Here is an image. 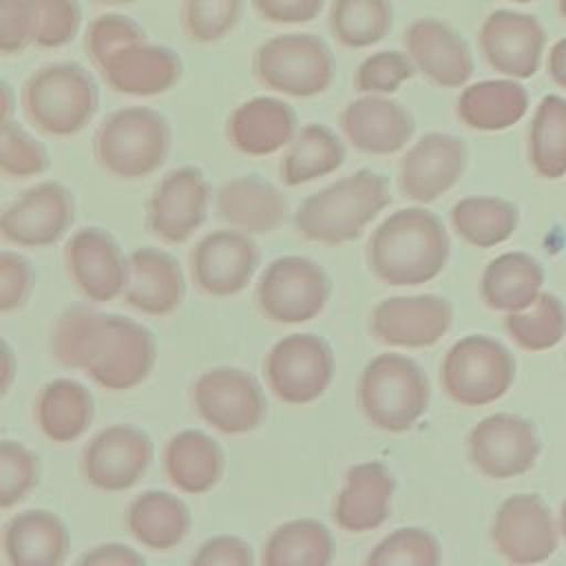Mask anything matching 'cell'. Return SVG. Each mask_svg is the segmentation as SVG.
I'll return each instance as SVG.
<instances>
[{
    "instance_id": "obj_34",
    "label": "cell",
    "mask_w": 566,
    "mask_h": 566,
    "mask_svg": "<svg viewBox=\"0 0 566 566\" xmlns=\"http://www.w3.org/2000/svg\"><path fill=\"white\" fill-rule=\"evenodd\" d=\"M528 108V93L515 80H482L462 88L455 102L458 119L482 133L517 124Z\"/></svg>"
},
{
    "instance_id": "obj_32",
    "label": "cell",
    "mask_w": 566,
    "mask_h": 566,
    "mask_svg": "<svg viewBox=\"0 0 566 566\" xmlns=\"http://www.w3.org/2000/svg\"><path fill=\"white\" fill-rule=\"evenodd\" d=\"M33 418L46 440L73 442L88 431L95 418L93 394L73 378H53L38 391Z\"/></svg>"
},
{
    "instance_id": "obj_6",
    "label": "cell",
    "mask_w": 566,
    "mask_h": 566,
    "mask_svg": "<svg viewBox=\"0 0 566 566\" xmlns=\"http://www.w3.org/2000/svg\"><path fill=\"white\" fill-rule=\"evenodd\" d=\"M254 80L290 97L325 93L334 80L329 46L314 33H283L265 40L252 55Z\"/></svg>"
},
{
    "instance_id": "obj_26",
    "label": "cell",
    "mask_w": 566,
    "mask_h": 566,
    "mask_svg": "<svg viewBox=\"0 0 566 566\" xmlns=\"http://www.w3.org/2000/svg\"><path fill=\"white\" fill-rule=\"evenodd\" d=\"M186 279L179 261L159 248H137L128 254L124 301L146 316H168L184 303Z\"/></svg>"
},
{
    "instance_id": "obj_46",
    "label": "cell",
    "mask_w": 566,
    "mask_h": 566,
    "mask_svg": "<svg viewBox=\"0 0 566 566\" xmlns=\"http://www.w3.org/2000/svg\"><path fill=\"white\" fill-rule=\"evenodd\" d=\"M49 168V153L18 122L4 119L0 128V170L7 177H33Z\"/></svg>"
},
{
    "instance_id": "obj_13",
    "label": "cell",
    "mask_w": 566,
    "mask_h": 566,
    "mask_svg": "<svg viewBox=\"0 0 566 566\" xmlns=\"http://www.w3.org/2000/svg\"><path fill=\"white\" fill-rule=\"evenodd\" d=\"M210 186L195 166L166 172L146 203V228L164 243H184L208 217Z\"/></svg>"
},
{
    "instance_id": "obj_59",
    "label": "cell",
    "mask_w": 566,
    "mask_h": 566,
    "mask_svg": "<svg viewBox=\"0 0 566 566\" xmlns=\"http://www.w3.org/2000/svg\"><path fill=\"white\" fill-rule=\"evenodd\" d=\"M557 11H559V15L566 20V0H559V2H557Z\"/></svg>"
},
{
    "instance_id": "obj_8",
    "label": "cell",
    "mask_w": 566,
    "mask_h": 566,
    "mask_svg": "<svg viewBox=\"0 0 566 566\" xmlns=\"http://www.w3.org/2000/svg\"><path fill=\"white\" fill-rule=\"evenodd\" d=\"M515 378L511 352L491 336L471 334L455 340L440 367L447 396L462 407H482L500 400Z\"/></svg>"
},
{
    "instance_id": "obj_14",
    "label": "cell",
    "mask_w": 566,
    "mask_h": 566,
    "mask_svg": "<svg viewBox=\"0 0 566 566\" xmlns=\"http://www.w3.org/2000/svg\"><path fill=\"white\" fill-rule=\"evenodd\" d=\"M261 263L256 241L243 230H214L190 252V276L208 296H234L248 287Z\"/></svg>"
},
{
    "instance_id": "obj_10",
    "label": "cell",
    "mask_w": 566,
    "mask_h": 566,
    "mask_svg": "<svg viewBox=\"0 0 566 566\" xmlns=\"http://www.w3.org/2000/svg\"><path fill=\"white\" fill-rule=\"evenodd\" d=\"M263 374L281 402L310 405L332 385L334 352L318 334H287L268 349Z\"/></svg>"
},
{
    "instance_id": "obj_42",
    "label": "cell",
    "mask_w": 566,
    "mask_h": 566,
    "mask_svg": "<svg viewBox=\"0 0 566 566\" xmlns=\"http://www.w3.org/2000/svg\"><path fill=\"white\" fill-rule=\"evenodd\" d=\"M442 553L433 533L422 526H400L385 535L365 557L369 566H436Z\"/></svg>"
},
{
    "instance_id": "obj_43",
    "label": "cell",
    "mask_w": 566,
    "mask_h": 566,
    "mask_svg": "<svg viewBox=\"0 0 566 566\" xmlns=\"http://www.w3.org/2000/svg\"><path fill=\"white\" fill-rule=\"evenodd\" d=\"M243 0H184L181 29L195 44H214L223 40L239 22Z\"/></svg>"
},
{
    "instance_id": "obj_29",
    "label": "cell",
    "mask_w": 566,
    "mask_h": 566,
    "mask_svg": "<svg viewBox=\"0 0 566 566\" xmlns=\"http://www.w3.org/2000/svg\"><path fill=\"white\" fill-rule=\"evenodd\" d=\"M0 546L9 566H60L69 557L71 535L53 511L29 509L4 522Z\"/></svg>"
},
{
    "instance_id": "obj_54",
    "label": "cell",
    "mask_w": 566,
    "mask_h": 566,
    "mask_svg": "<svg viewBox=\"0 0 566 566\" xmlns=\"http://www.w3.org/2000/svg\"><path fill=\"white\" fill-rule=\"evenodd\" d=\"M548 73L553 82L562 88H566V38L555 42L548 53Z\"/></svg>"
},
{
    "instance_id": "obj_22",
    "label": "cell",
    "mask_w": 566,
    "mask_h": 566,
    "mask_svg": "<svg viewBox=\"0 0 566 566\" xmlns=\"http://www.w3.org/2000/svg\"><path fill=\"white\" fill-rule=\"evenodd\" d=\"M95 69L111 91L133 97L161 95L181 80V57L172 49L146 40L117 49Z\"/></svg>"
},
{
    "instance_id": "obj_31",
    "label": "cell",
    "mask_w": 566,
    "mask_h": 566,
    "mask_svg": "<svg viewBox=\"0 0 566 566\" xmlns=\"http://www.w3.org/2000/svg\"><path fill=\"white\" fill-rule=\"evenodd\" d=\"M124 524L137 544L150 551H170L190 533L192 515L181 497L148 489L128 502Z\"/></svg>"
},
{
    "instance_id": "obj_38",
    "label": "cell",
    "mask_w": 566,
    "mask_h": 566,
    "mask_svg": "<svg viewBox=\"0 0 566 566\" xmlns=\"http://www.w3.org/2000/svg\"><path fill=\"white\" fill-rule=\"evenodd\" d=\"M451 226L475 248L504 243L517 228V208L500 197H464L451 208Z\"/></svg>"
},
{
    "instance_id": "obj_28",
    "label": "cell",
    "mask_w": 566,
    "mask_h": 566,
    "mask_svg": "<svg viewBox=\"0 0 566 566\" xmlns=\"http://www.w3.org/2000/svg\"><path fill=\"white\" fill-rule=\"evenodd\" d=\"M217 214L248 234L274 232L287 217V197L261 175L228 179L214 192Z\"/></svg>"
},
{
    "instance_id": "obj_20",
    "label": "cell",
    "mask_w": 566,
    "mask_h": 566,
    "mask_svg": "<svg viewBox=\"0 0 566 566\" xmlns=\"http://www.w3.org/2000/svg\"><path fill=\"white\" fill-rule=\"evenodd\" d=\"M467 166V146L447 133L422 135L400 159L398 188L416 203H431L451 190Z\"/></svg>"
},
{
    "instance_id": "obj_3",
    "label": "cell",
    "mask_w": 566,
    "mask_h": 566,
    "mask_svg": "<svg viewBox=\"0 0 566 566\" xmlns=\"http://www.w3.org/2000/svg\"><path fill=\"white\" fill-rule=\"evenodd\" d=\"M431 387L424 369L409 356L385 352L360 371L356 402L363 418L380 431L402 433L429 409Z\"/></svg>"
},
{
    "instance_id": "obj_51",
    "label": "cell",
    "mask_w": 566,
    "mask_h": 566,
    "mask_svg": "<svg viewBox=\"0 0 566 566\" xmlns=\"http://www.w3.org/2000/svg\"><path fill=\"white\" fill-rule=\"evenodd\" d=\"M197 566H252V546L239 535H214L206 539L190 557Z\"/></svg>"
},
{
    "instance_id": "obj_12",
    "label": "cell",
    "mask_w": 566,
    "mask_h": 566,
    "mask_svg": "<svg viewBox=\"0 0 566 566\" xmlns=\"http://www.w3.org/2000/svg\"><path fill=\"white\" fill-rule=\"evenodd\" d=\"M75 221L71 190L53 179L27 188L13 199L2 217V239L20 248H46L57 243Z\"/></svg>"
},
{
    "instance_id": "obj_36",
    "label": "cell",
    "mask_w": 566,
    "mask_h": 566,
    "mask_svg": "<svg viewBox=\"0 0 566 566\" xmlns=\"http://www.w3.org/2000/svg\"><path fill=\"white\" fill-rule=\"evenodd\" d=\"M347 150L340 137L325 124H305L296 130L294 139L279 164L283 186L310 184L318 177L336 172L345 164Z\"/></svg>"
},
{
    "instance_id": "obj_24",
    "label": "cell",
    "mask_w": 566,
    "mask_h": 566,
    "mask_svg": "<svg viewBox=\"0 0 566 566\" xmlns=\"http://www.w3.org/2000/svg\"><path fill=\"white\" fill-rule=\"evenodd\" d=\"M396 478L380 460L349 467L334 500L332 517L340 531L367 533L382 526L391 515Z\"/></svg>"
},
{
    "instance_id": "obj_56",
    "label": "cell",
    "mask_w": 566,
    "mask_h": 566,
    "mask_svg": "<svg viewBox=\"0 0 566 566\" xmlns=\"http://www.w3.org/2000/svg\"><path fill=\"white\" fill-rule=\"evenodd\" d=\"M11 119V88L7 82H2V122Z\"/></svg>"
},
{
    "instance_id": "obj_49",
    "label": "cell",
    "mask_w": 566,
    "mask_h": 566,
    "mask_svg": "<svg viewBox=\"0 0 566 566\" xmlns=\"http://www.w3.org/2000/svg\"><path fill=\"white\" fill-rule=\"evenodd\" d=\"M35 285V272L31 263L11 250L0 252V312L9 314L20 310Z\"/></svg>"
},
{
    "instance_id": "obj_37",
    "label": "cell",
    "mask_w": 566,
    "mask_h": 566,
    "mask_svg": "<svg viewBox=\"0 0 566 566\" xmlns=\"http://www.w3.org/2000/svg\"><path fill=\"white\" fill-rule=\"evenodd\" d=\"M334 559L332 531L314 517L279 524L261 551L263 566H327Z\"/></svg>"
},
{
    "instance_id": "obj_5",
    "label": "cell",
    "mask_w": 566,
    "mask_h": 566,
    "mask_svg": "<svg viewBox=\"0 0 566 566\" xmlns=\"http://www.w3.org/2000/svg\"><path fill=\"white\" fill-rule=\"evenodd\" d=\"M99 93L88 71L75 62H53L33 71L20 91L31 126L49 137L77 135L95 115Z\"/></svg>"
},
{
    "instance_id": "obj_50",
    "label": "cell",
    "mask_w": 566,
    "mask_h": 566,
    "mask_svg": "<svg viewBox=\"0 0 566 566\" xmlns=\"http://www.w3.org/2000/svg\"><path fill=\"white\" fill-rule=\"evenodd\" d=\"M35 7L33 0H0V51L13 55L33 44Z\"/></svg>"
},
{
    "instance_id": "obj_40",
    "label": "cell",
    "mask_w": 566,
    "mask_h": 566,
    "mask_svg": "<svg viewBox=\"0 0 566 566\" xmlns=\"http://www.w3.org/2000/svg\"><path fill=\"white\" fill-rule=\"evenodd\" d=\"M528 159L544 179L566 172V99L546 95L531 122Z\"/></svg>"
},
{
    "instance_id": "obj_18",
    "label": "cell",
    "mask_w": 566,
    "mask_h": 566,
    "mask_svg": "<svg viewBox=\"0 0 566 566\" xmlns=\"http://www.w3.org/2000/svg\"><path fill=\"white\" fill-rule=\"evenodd\" d=\"M478 44L491 69L515 80H526L539 69L546 31L531 13L497 9L482 22Z\"/></svg>"
},
{
    "instance_id": "obj_47",
    "label": "cell",
    "mask_w": 566,
    "mask_h": 566,
    "mask_svg": "<svg viewBox=\"0 0 566 566\" xmlns=\"http://www.w3.org/2000/svg\"><path fill=\"white\" fill-rule=\"evenodd\" d=\"M139 40H146V33L139 27V22L124 13H102L86 27L84 51L93 66H97L117 49Z\"/></svg>"
},
{
    "instance_id": "obj_27",
    "label": "cell",
    "mask_w": 566,
    "mask_h": 566,
    "mask_svg": "<svg viewBox=\"0 0 566 566\" xmlns=\"http://www.w3.org/2000/svg\"><path fill=\"white\" fill-rule=\"evenodd\" d=\"M298 130L296 111L279 97H252L228 117L230 146L248 157H268L287 146Z\"/></svg>"
},
{
    "instance_id": "obj_21",
    "label": "cell",
    "mask_w": 566,
    "mask_h": 566,
    "mask_svg": "<svg viewBox=\"0 0 566 566\" xmlns=\"http://www.w3.org/2000/svg\"><path fill=\"white\" fill-rule=\"evenodd\" d=\"M157 363V340L155 334L122 314H111V329L106 343L86 369V376L108 389L126 391L142 385Z\"/></svg>"
},
{
    "instance_id": "obj_17",
    "label": "cell",
    "mask_w": 566,
    "mask_h": 566,
    "mask_svg": "<svg viewBox=\"0 0 566 566\" xmlns=\"http://www.w3.org/2000/svg\"><path fill=\"white\" fill-rule=\"evenodd\" d=\"M453 323V307L440 294L382 298L369 316L371 336L389 347H431Z\"/></svg>"
},
{
    "instance_id": "obj_44",
    "label": "cell",
    "mask_w": 566,
    "mask_h": 566,
    "mask_svg": "<svg viewBox=\"0 0 566 566\" xmlns=\"http://www.w3.org/2000/svg\"><path fill=\"white\" fill-rule=\"evenodd\" d=\"M40 482V458L18 440L0 442V509L22 502Z\"/></svg>"
},
{
    "instance_id": "obj_9",
    "label": "cell",
    "mask_w": 566,
    "mask_h": 566,
    "mask_svg": "<svg viewBox=\"0 0 566 566\" xmlns=\"http://www.w3.org/2000/svg\"><path fill=\"white\" fill-rule=\"evenodd\" d=\"M192 405L206 424L226 436L250 433L268 416L261 382L250 371L230 365L199 374L192 385Z\"/></svg>"
},
{
    "instance_id": "obj_7",
    "label": "cell",
    "mask_w": 566,
    "mask_h": 566,
    "mask_svg": "<svg viewBox=\"0 0 566 566\" xmlns=\"http://www.w3.org/2000/svg\"><path fill=\"white\" fill-rule=\"evenodd\" d=\"M332 294V281L321 263L285 254L265 265L254 287V303L272 323L298 325L316 318Z\"/></svg>"
},
{
    "instance_id": "obj_52",
    "label": "cell",
    "mask_w": 566,
    "mask_h": 566,
    "mask_svg": "<svg viewBox=\"0 0 566 566\" xmlns=\"http://www.w3.org/2000/svg\"><path fill=\"white\" fill-rule=\"evenodd\" d=\"M254 13L270 24H303L318 18L325 0H250Z\"/></svg>"
},
{
    "instance_id": "obj_11",
    "label": "cell",
    "mask_w": 566,
    "mask_h": 566,
    "mask_svg": "<svg viewBox=\"0 0 566 566\" xmlns=\"http://www.w3.org/2000/svg\"><path fill=\"white\" fill-rule=\"evenodd\" d=\"M155 455L150 436L128 422L99 429L80 453L82 478L97 491H128L148 471Z\"/></svg>"
},
{
    "instance_id": "obj_35",
    "label": "cell",
    "mask_w": 566,
    "mask_h": 566,
    "mask_svg": "<svg viewBox=\"0 0 566 566\" xmlns=\"http://www.w3.org/2000/svg\"><path fill=\"white\" fill-rule=\"evenodd\" d=\"M544 272L524 252H504L489 261L480 279V296L495 312H517L528 307L542 292Z\"/></svg>"
},
{
    "instance_id": "obj_2",
    "label": "cell",
    "mask_w": 566,
    "mask_h": 566,
    "mask_svg": "<svg viewBox=\"0 0 566 566\" xmlns=\"http://www.w3.org/2000/svg\"><path fill=\"white\" fill-rule=\"evenodd\" d=\"M389 203L387 179L360 168L307 195L294 212V230L307 241L340 245L358 239Z\"/></svg>"
},
{
    "instance_id": "obj_60",
    "label": "cell",
    "mask_w": 566,
    "mask_h": 566,
    "mask_svg": "<svg viewBox=\"0 0 566 566\" xmlns=\"http://www.w3.org/2000/svg\"><path fill=\"white\" fill-rule=\"evenodd\" d=\"M506 2H520V4H526V2H533V0H506Z\"/></svg>"
},
{
    "instance_id": "obj_16",
    "label": "cell",
    "mask_w": 566,
    "mask_h": 566,
    "mask_svg": "<svg viewBox=\"0 0 566 566\" xmlns=\"http://www.w3.org/2000/svg\"><path fill=\"white\" fill-rule=\"evenodd\" d=\"M471 464L486 478L509 480L526 473L539 453L533 424L515 413L482 418L467 438Z\"/></svg>"
},
{
    "instance_id": "obj_4",
    "label": "cell",
    "mask_w": 566,
    "mask_h": 566,
    "mask_svg": "<svg viewBox=\"0 0 566 566\" xmlns=\"http://www.w3.org/2000/svg\"><path fill=\"white\" fill-rule=\"evenodd\" d=\"M172 146L168 119L148 106H124L102 119L93 135L97 166L117 179H144L157 172Z\"/></svg>"
},
{
    "instance_id": "obj_53",
    "label": "cell",
    "mask_w": 566,
    "mask_h": 566,
    "mask_svg": "<svg viewBox=\"0 0 566 566\" xmlns=\"http://www.w3.org/2000/svg\"><path fill=\"white\" fill-rule=\"evenodd\" d=\"M144 562L142 553L122 542L97 544L77 557L80 566H142Z\"/></svg>"
},
{
    "instance_id": "obj_58",
    "label": "cell",
    "mask_w": 566,
    "mask_h": 566,
    "mask_svg": "<svg viewBox=\"0 0 566 566\" xmlns=\"http://www.w3.org/2000/svg\"><path fill=\"white\" fill-rule=\"evenodd\" d=\"M93 2H99V4H130V2H137V0H93Z\"/></svg>"
},
{
    "instance_id": "obj_33",
    "label": "cell",
    "mask_w": 566,
    "mask_h": 566,
    "mask_svg": "<svg viewBox=\"0 0 566 566\" xmlns=\"http://www.w3.org/2000/svg\"><path fill=\"white\" fill-rule=\"evenodd\" d=\"M111 329V314L88 303L66 307L53 323L49 352L53 360L66 369H86L99 356Z\"/></svg>"
},
{
    "instance_id": "obj_19",
    "label": "cell",
    "mask_w": 566,
    "mask_h": 566,
    "mask_svg": "<svg viewBox=\"0 0 566 566\" xmlns=\"http://www.w3.org/2000/svg\"><path fill=\"white\" fill-rule=\"evenodd\" d=\"M491 539L495 551L513 564H537L557 546L551 509L533 493L506 497L495 511Z\"/></svg>"
},
{
    "instance_id": "obj_15",
    "label": "cell",
    "mask_w": 566,
    "mask_h": 566,
    "mask_svg": "<svg viewBox=\"0 0 566 566\" xmlns=\"http://www.w3.org/2000/svg\"><path fill=\"white\" fill-rule=\"evenodd\" d=\"M64 265L71 283L91 303H108L124 296L128 285V256L102 228L86 226L64 245Z\"/></svg>"
},
{
    "instance_id": "obj_41",
    "label": "cell",
    "mask_w": 566,
    "mask_h": 566,
    "mask_svg": "<svg viewBox=\"0 0 566 566\" xmlns=\"http://www.w3.org/2000/svg\"><path fill=\"white\" fill-rule=\"evenodd\" d=\"M504 327L522 349L544 352L564 338L566 310L557 296L542 292L528 307L509 312Z\"/></svg>"
},
{
    "instance_id": "obj_45",
    "label": "cell",
    "mask_w": 566,
    "mask_h": 566,
    "mask_svg": "<svg viewBox=\"0 0 566 566\" xmlns=\"http://www.w3.org/2000/svg\"><path fill=\"white\" fill-rule=\"evenodd\" d=\"M416 75L407 51H378L365 57L354 73V88L365 95H391Z\"/></svg>"
},
{
    "instance_id": "obj_1",
    "label": "cell",
    "mask_w": 566,
    "mask_h": 566,
    "mask_svg": "<svg viewBox=\"0 0 566 566\" xmlns=\"http://www.w3.org/2000/svg\"><path fill=\"white\" fill-rule=\"evenodd\" d=\"M451 252L440 217L427 208H400L385 217L367 243L371 274L391 287H413L436 279Z\"/></svg>"
},
{
    "instance_id": "obj_55",
    "label": "cell",
    "mask_w": 566,
    "mask_h": 566,
    "mask_svg": "<svg viewBox=\"0 0 566 566\" xmlns=\"http://www.w3.org/2000/svg\"><path fill=\"white\" fill-rule=\"evenodd\" d=\"M11 360H13V352H11V347H9V343H4V385H2V391H7L9 389V385H11Z\"/></svg>"
},
{
    "instance_id": "obj_25",
    "label": "cell",
    "mask_w": 566,
    "mask_h": 566,
    "mask_svg": "<svg viewBox=\"0 0 566 566\" xmlns=\"http://www.w3.org/2000/svg\"><path fill=\"white\" fill-rule=\"evenodd\" d=\"M340 130L360 153L394 155L413 137L416 119L391 97L363 95L343 108Z\"/></svg>"
},
{
    "instance_id": "obj_23",
    "label": "cell",
    "mask_w": 566,
    "mask_h": 566,
    "mask_svg": "<svg viewBox=\"0 0 566 566\" xmlns=\"http://www.w3.org/2000/svg\"><path fill=\"white\" fill-rule=\"evenodd\" d=\"M402 44L416 71L442 88L464 86L473 75V57L464 40L438 18L413 20Z\"/></svg>"
},
{
    "instance_id": "obj_30",
    "label": "cell",
    "mask_w": 566,
    "mask_h": 566,
    "mask_svg": "<svg viewBox=\"0 0 566 566\" xmlns=\"http://www.w3.org/2000/svg\"><path fill=\"white\" fill-rule=\"evenodd\" d=\"M161 460L168 482L188 495L212 491L226 469L221 444L199 429H181L172 433L164 444Z\"/></svg>"
},
{
    "instance_id": "obj_48",
    "label": "cell",
    "mask_w": 566,
    "mask_h": 566,
    "mask_svg": "<svg viewBox=\"0 0 566 566\" xmlns=\"http://www.w3.org/2000/svg\"><path fill=\"white\" fill-rule=\"evenodd\" d=\"M33 7L38 49H60L75 38L82 20L77 0H33Z\"/></svg>"
},
{
    "instance_id": "obj_39",
    "label": "cell",
    "mask_w": 566,
    "mask_h": 566,
    "mask_svg": "<svg viewBox=\"0 0 566 566\" xmlns=\"http://www.w3.org/2000/svg\"><path fill=\"white\" fill-rule=\"evenodd\" d=\"M394 24L389 0H332L327 27L345 49H367L387 38Z\"/></svg>"
},
{
    "instance_id": "obj_57",
    "label": "cell",
    "mask_w": 566,
    "mask_h": 566,
    "mask_svg": "<svg viewBox=\"0 0 566 566\" xmlns=\"http://www.w3.org/2000/svg\"><path fill=\"white\" fill-rule=\"evenodd\" d=\"M559 531H562V535H564V539H566V500H564L562 511H559Z\"/></svg>"
}]
</instances>
